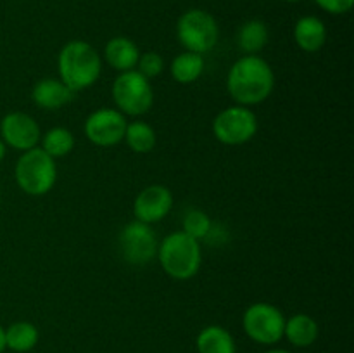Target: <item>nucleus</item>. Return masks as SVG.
Returning <instances> with one entry per match:
<instances>
[{
  "label": "nucleus",
  "instance_id": "16",
  "mask_svg": "<svg viewBox=\"0 0 354 353\" xmlns=\"http://www.w3.org/2000/svg\"><path fill=\"white\" fill-rule=\"evenodd\" d=\"M283 336L289 339L290 345L297 348H308L318 338V324L313 317L306 314H296L286 320Z\"/></svg>",
  "mask_w": 354,
  "mask_h": 353
},
{
  "label": "nucleus",
  "instance_id": "22",
  "mask_svg": "<svg viewBox=\"0 0 354 353\" xmlns=\"http://www.w3.org/2000/svg\"><path fill=\"white\" fill-rule=\"evenodd\" d=\"M41 141V149L52 158H62L68 156L75 149V135L64 127H55L45 132Z\"/></svg>",
  "mask_w": 354,
  "mask_h": 353
},
{
  "label": "nucleus",
  "instance_id": "14",
  "mask_svg": "<svg viewBox=\"0 0 354 353\" xmlns=\"http://www.w3.org/2000/svg\"><path fill=\"white\" fill-rule=\"evenodd\" d=\"M104 57H106L107 64L111 68L120 73H124L137 68L140 51H138L137 44L130 40V38L114 37L104 47Z\"/></svg>",
  "mask_w": 354,
  "mask_h": 353
},
{
  "label": "nucleus",
  "instance_id": "2",
  "mask_svg": "<svg viewBox=\"0 0 354 353\" xmlns=\"http://www.w3.org/2000/svg\"><path fill=\"white\" fill-rule=\"evenodd\" d=\"M59 80L73 92H80L99 80L102 71V59L99 52L83 40H71L61 48L57 55Z\"/></svg>",
  "mask_w": 354,
  "mask_h": 353
},
{
  "label": "nucleus",
  "instance_id": "27",
  "mask_svg": "<svg viewBox=\"0 0 354 353\" xmlns=\"http://www.w3.org/2000/svg\"><path fill=\"white\" fill-rule=\"evenodd\" d=\"M3 158H6V144H3V141L0 138V161H2Z\"/></svg>",
  "mask_w": 354,
  "mask_h": 353
},
{
  "label": "nucleus",
  "instance_id": "23",
  "mask_svg": "<svg viewBox=\"0 0 354 353\" xmlns=\"http://www.w3.org/2000/svg\"><path fill=\"white\" fill-rule=\"evenodd\" d=\"M182 230L196 241L207 237L211 232V218L201 210H192L183 217Z\"/></svg>",
  "mask_w": 354,
  "mask_h": 353
},
{
  "label": "nucleus",
  "instance_id": "29",
  "mask_svg": "<svg viewBox=\"0 0 354 353\" xmlns=\"http://www.w3.org/2000/svg\"><path fill=\"white\" fill-rule=\"evenodd\" d=\"M286 2H290V3H294V2H301V0H286Z\"/></svg>",
  "mask_w": 354,
  "mask_h": 353
},
{
  "label": "nucleus",
  "instance_id": "5",
  "mask_svg": "<svg viewBox=\"0 0 354 353\" xmlns=\"http://www.w3.org/2000/svg\"><path fill=\"white\" fill-rule=\"evenodd\" d=\"M176 37L183 48L196 54L213 51L220 38V28L213 14L203 9H190L180 16L176 23Z\"/></svg>",
  "mask_w": 354,
  "mask_h": 353
},
{
  "label": "nucleus",
  "instance_id": "20",
  "mask_svg": "<svg viewBox=\"0 0 354 353\" xmlns=\"http://www.w3.org/2000/svg\"><path fill=\"white\" fill-rule=\"evenodd\" d=\"M38 343V329L31 322H14L6 329V348L12 352H30Z\"/></svg>",
  "mask_w": 354,
  "mask_h": 353
},
{
  "label": "nucleus",
  "instance_id": "12",
  "mask_svg": "<svg viewBox=\"0 0 354 353\" xmlns=\"http://www.w3.org/2000/svg\"><path fill=\"white\" fill-rule=\"evenodd\" d=\"M173 208V194L168 187L154 185L145 187L144 190H140L137 197H135L133 203V215L138 221H144V224H156V221H161L166 215L171 211Z\"/></svg>",
  "mask_w": 354,
  "mask_h": 353
},
{
  "label": "nucleus",
  "instance_id": "25",
  "mask_svg": "<svg viewBox=\"0 0 354 353\" xmlns=\"http://www.w3.org/2000/svg\"><path fill=\"white\" fill-rule=\"evenodd\" d=\"M315 2L320 9H324L328 14H334V16L349 12L354 6V0H315Z\"/></svg>",
  "mask_w": 354,
  "mask_h": 353
},
{
  "label": "nucleus",
  "instance_id": "26",
  "mask_svg": "<svg viewBox=\"0 0 354 353\" xmlns=\"http://www.w3.org/2000/svg\"><path fill=\"white\" fill-rule=\"evenodd\" d=\"M6 350V329L0 325V353Z\"/></svg>",
  "mask_w": 354,
  "mask_h": 353
},
{
  "label": "nucleus",
  "instance_id": "10",
  "mask_svg": "<svg viewBox=\"0 0 354 353\" xmlns=\"http://www.w3.org/2000/svg\"><path fill=\"white\" fill-rule=\"evenodd\" d=\"M127 118L123 113L111 107H102L90 114L83 125L85 137L92 144L100 145V147H111V145L120 144L124 138V130H127Z\"/></svg>",
  "mask_w": 354,
  "mask_h": 353
},
{
  "label": "nucleus",
  "instance_id": "19",
  "mask_svg": "<svg viewBox=\"0 0 354 353\" xmlns=\"http://www.w3.org/2000/svg\"><path fill=\"white\" fill-rule=\"evenodd\" d=\"M169 71H171V76L175 78V82L182 83V85L194 83L196 80H199V76L204 71L203 55L189 51L182 52V54H178L171 61Z\"/></svg>",
  "mask_w": 354,
  "mask_h": 353
},
{
  "label": "nucleus",
  "instance_id": "28",
  "mask_svg": "<svg viewBox=\"0 0 354 353\" xmlns=\"http://www.w3.org/2000/svg\"><path fill=\"white\" fill-rule=\"evenodd\" d=\"M265 353H290V352H287V350H268V352Z\"/></svg>",
  "mask_w": 354,
  "mask_h": 353
},
{
  "label": "nucleus",
  "instance_id": "3",
  "mask_svg": "<svg viewBox=\"0 0 354 353\" xmlns=\"http://www.w3.org/2000/svg\"><path fill=\"white\" fill-rule=\"evenodd\" d=\"M158 258L162 270L171 279L189 280L199 272L203 251L199 241L187 235L183 230H178L162 239L158 246Z\"/></svg>",
  "mask_w": 354,
  "mask_h": 353
},
{
  "label": "nucleus",
  "instance_id": "11",
  "mask_svg": "<svg viewBox=\"0 0 354 353\" xmlns=\"http://www.w3.org/2000/svg\"><path fill=\"white\" fill-rule=\"evenodd\" d=\"M0 135L3 144L17 151H28L37 147L41 138V132L33 116L26 113H9L0 121Z\"/></svg>",
  "mask_w": 354,
  "mask_h": 353
},
{
  "label": "nucleus",
  "instance_id": "6",
  "mask_svg": "<svg viewBox=\"0 0 354 353\" xmlns=\"http://www.w3.org/2000/svg\"><path fill=\"white\" fill-rule=\"evenodd\" d=\"M113 100L118 111L130 116H142L154 104L151 82L137 69L120 73L113 83Z\"/></svg>",
  "mask_w": 354,
  "mask_h": 353
},
{
  "label": "nucleus",
  "instance_id": "24",
  "mask_svg": "<svg viewBox=\"0 0 354 353\" xmlns=\"http://www.w3.org/2000/svg\"><path fill=\"white\" fill-rule=\"evenodd\" d=\"M137 69L138 73L145 76L147 80L156 78L162 73L165 69V59L158 54V52H145V54H140L137 62Z\"/></svg>",
  "mask_w": 354,
  "mask_h": 353
},
{
  "label": "nucleus",
  "instance_id": "7",
  "mask_svg": "<svg viewBox=\"0 0 354 353\" xmlns=\"http://www.w3.org/2000/svg\"><path fill=\"white\" fill-rule=\"evenodd\" d=\"M244 331L252 341L259 345H275L283 338L286 317L282 311L272 303H252L242 317Z\"/></svg>",
  "mask_w": 354,
  "mask_h": 353
},
{
  "label": "nucleus",
  "instance_id": "9",
  "mask_svg": "<svg viewBox=\"0 0 354 353\" xmlns=\"http://www.w3.org/2000/svg\"><path fill=\"white\" fill-rule=\"evenodd\" d=\"M158 237L149 224L130 221L120 234L123 258L131 265H145L158 255Z\"/></svg>",
  "mask_w": 354,
  "mask_h": 353
},
{
  "label": "nucleus",
  "instance_id": "15",
  "mask_svg": "<svg viewBox=\"0 0 354 353\" xmlns=\"http://www.w3.org/2000/svg\"><path fill=\"white\" fill-rule=\"evenodd\" d=\"M294 40L304 52H318L327 42V26L317 16H303L294 24Z\"/></svg>",
  "mask_w": 354,
  "mask_h": 353
},
{
  "label": "nucleus",
  "instance_id": "8",
  "mask_svg": "<svg viewBox=\"0 0 354 353\" xmlns=\"http://www.w3.org/2000/svg\"><path fill=\"white\" fill-rule=\"evenodd\" d=\"M258 132V116L248 106H232L213 120V134L225 145H242Z\"/></svg>",
  "mask_w": 354,
  "mask_h": 353
},
{
  "label": "nucleus",
  "instance_id": "1",
  "mask_svg": "<svg viewBox=\"0 0 354 353\" xmlns=\"http://www.w3.org/2000/svg\"><path fill=\"white\" fill-rule=\"evenodd\" d=\"M275 87V75L258 54H245L228 71L227 89L239 106H256L268 99Z\"/></svg>",
  "mask_w": 354,
  "mask_h": 353
},
{
  "label": "nucleus",
  "instance_id": "18",
  "mask_svg": "<svg viewBox=\"0 0 354 353\" xmlns=\"http://www.w3.org/2000/svg\"><path fill=\"white\" fill-rule=\"evenodd\" d=\"M270 31L265 21L249 19L239 28L237 45L245 54H258L268 44Z\"/></svg>",
  "mask_w": 354,
  "mask_h": 353
},
{
  "label": "nucleus",
  "instance_id": "13",
  "mask_svg": "<svg viewBox=\"0 0 354 353\" xmlns=\"http://www.w3.org/2000/svg\"><path fill=\"white\" fill-rule=\"evenodd\" d=\"M75 92L69 90L59 78H44L31 90V99L41 109H59L69 104Z\"/></svg>",
  "mask_w": 354,
  "mask_h": 353
},
{
  "label": "nucleus",
  "instance_id": "17",
  "mask_svg": "<svg viewBox=\"0 0 354 353\" xmlns=\"http://www.w3.org/2000/svg\"><path fill=\"white\" fill-rule=\"evenodd\" d=\"M199 353H237L235 339L221 325H207L196 339Z\"/></svg>",
  "mask_w": 354,
  "mask_h": 353
},
{
  "label": "nucleus",
  "instance_id": "4",
  "mask_svg": "<svg viewBox=\"0 0 354 353\" xmlns=\"http://www.w3.org/2000/svg\"><path fill=\"white\" fill-rule=\"evenodd\" d=\"M14 176L23 192L30 196H45L57 180V166L52 156L41 147L28 149L17 159Z\"/></svg>",
  "mask_w": 354,
  "mask_h": 353
},
{
  "label": "nucleus",
  "instance_id": "21",
  "mask_svg": "<svg viewBox=\"0 0 354 353\" xmlns=\"http://www.w3.org/2000/svg\"><path fill=\"white\" fill-rule=\"evenodd\" d=\"M128 147L138 154H147L158 144V135H156L154 128L147 125L145 121H131L127 125L124 130V138Z\"/></svg>",
  "mask_w": 354,
  "mask_h": 353
}]
</instances>
